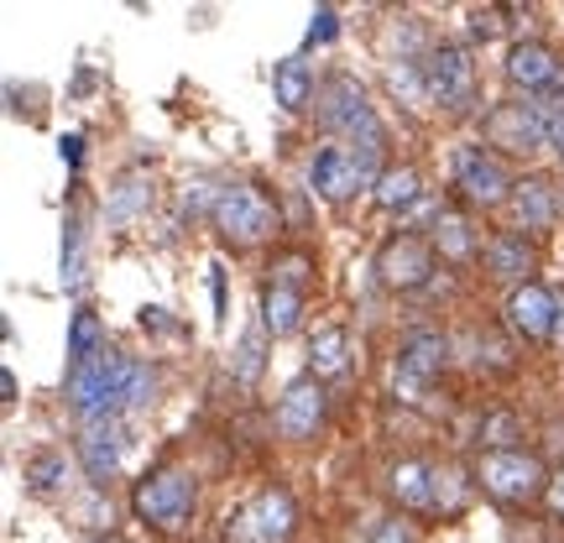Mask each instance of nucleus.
<instances>
[{"label":"nucleus","mask_w":564,"mask_h":543,"mask_svg":"<svg viewBox=\"0 0 564 543\" xmlns=\"http://www.w3.org/2000/svg\"><path fill=\"white\" fill-rule=\"evenodd\" d=\"M549 481L554 476L544 470V460L528 449H481V460H476V486L507 507H528L549 497Z\"/></svg>","instance_id":"obj_1"},{"label":"nucleus","mask_w":564,"mask_h":543,"mask_svg":"<svg viewBox=\"0 0 564 543\" xmlns=\"http://www.w3.org/2000/svg\"><path fill=\"white\" fill-rule=\"evenodd\" d=\"M377 162H382V146H345V141H324L319 152H314V162H308V183H314V194H319V199L345 204L356 188L382 183Z\"/></svg>","instance_id":"obj_2"},{"label":"nucleus","mask_w":564,"mask_h":543,"mask_svg":"<svg viewBox=\"0 0 564 543\" xmlns=\"http://www.w3.org/2000/svg\"><path fill=\"white\" fill-rule=\"evenodd\" d=\"M209 220L230 246H262L282 230L278 204L267 199V188H257V183H225Z\"/></svg>","instance_id":"obj_3"},{"label":"nucleus","mask_w":564,"mask_h":543,"mask_svg":"<svg viewBox=\"0 0 564 543\" xmlns=\"http://www.w3.org/2000/svg\"><path fill=\"white\" fill-rule=\"evenodd\" d=\"M319 121L335 131V137H350V146H382V121L366 100L361 79L350 74H335V79L319 84Z\"/></svg>","instance_id":"obj_4"},{"label":"nucleus","mask_w":564,"mask_h":543,"mask_svg":"<svg viewBox=\"0 0 564 543\" xmlns=\"http://www.w3.org/2000/svg\"><path fill=\"white\" fill-rule=\"evenodd\" d=\"M194 476L188 470H173V465H162V470H147L131 491V507H137V518L147 528H183L188 523V512H194Z\"/></svg>","instance_id":"obj_5"},{"label":"nucleus","mask_w":564,"mask_h":543,"mask_svg":"<svg viewBox=\"0 0 564 543\" xmlns=\"http://www.w3.org/2000/svg\"><path fill=\"white\" fill-rule=\"evenodd\" d=\"M444 361H449V340L440 329H413L403 340V350H398V361H392V398L423 403V392L444 371Z\"/></svg>","instance_id":"obj_6"},{"label":"nucleus","mask_w":564,"mask_h":543,"mask_svg":"<svg viewBox=\"0 0 564 543\" xmlns=\"http://www.w3.org/2000/svg\"><path fill=\"white\" fill-rule=\"evenodd\" d=\"M486 141L502 152H518V158H533L549 146V126L533 110V100H507L497 110H486Z\"/></svg>","instance_id":"obj_7"},{"label":"nucleus","mask_w":564,"mask_h":543,"mask_svg":"<svg viewBox=\"0 0 564 543\" xmlns=\"http://www.w3.org/2000/svg\"><path fill=\"white\" fill-rule=\"evenodd\" d=\"M423 84H429V105L470 110V100H476V63H470L465 47H440L423 63Z\"/></svg>","instance_id":"obj_8"},{"label":"nucleus","mask_w":564,"mask_h":543,"mask_svg":"<svg viewBox=\"0 0 564 543\" xmlns=\"http://www.w3.org/2000/svg\"><path fill=\"white\" fill-rule=\"evenodd\" d=\"M455 188L476 209H497V204L512 199V178H507V167L497 158H486V146H460L455 152Z\"/></svg>","instance_id":"obj_9"},{"label":"nucleus","mask_w":564,"mask_h":543,"mask_svg":"<svg viewBox=\"0 0 564 543\" xmlns=\"http://www.w3.org/2000/svg\"><path fill=\"white\" fill-rule=\"evenodd\" d=\"M377 272H382L387 287H398V293H413V287H423L429 282V272H434V251H429V241L423 236H392V241L377 251Z\"/></svg>","instance_id":"obj_10"},{"label":"nucleus","mask_w":564,"mask_h":543,"mask_svg":"<svg viewBox=\"0 0 564 543\" xmlns=\"http://www.w3.org/2000/svg\"><path fill=\"white\" fill-rule=\"evenodd\" d=\"M554 314H560V298L549 293L544 282H523V287H512V298H507V324H512V335L528 345L554 340Z\"/></svg>","instance_id":"obj_11"},{"label":"nucleus","mask_w":564,"mask_h":543,"mask_svg":"<svg viewBox=\"0 0 564 543\" xmlns=\"http://www.w3.org/2000/svg\"><path fill=\"white\" fill-rule=\"evenodd\" d=\"M507 84H512V89H528V100L554 89V84H564L560 53H554L549 42H518V47L507 53Z\"/></svg>","instance_id":"obj_12"},{"label":"nucleus","mask_w":564,"mask_h":543,"mask_svg":"<svg viewBox=\"0 0 564 543\" xmlns=\"http://www.w3.org/2000/svg\"><path fill=\"white\" fill-rule=\"evenodd\" d=\"M319 419H324V387L314 382V377H299V382L282 392V403H278L282 439H308V434L319 428Z\"/></svg>","instance_id":"obj_13"},{"label":"nucleus","mask_w":564,"mask_h":543,"mask_svg":"<svg viewBox=\"0 0 564 543\" xmlns=\"http://www.w3.org/2000/svg\"><path fill=\"white\" fill-rule=\"evenodd\" d=\"M121 455H126L121 423H95V428H84L79 460H84V470H89V481H110V476L121 470Z\"/></svg>","instance_id":"obj_14"},{"label":"nucleus","mask_w":564,"mask_h":543,"mask_svg":"<svg viewBox=\"0 0 564 543\" xmlns=\"http://www.w3.org/2000/svg\"><path fill=\"white\" fill-rule=\"evenodd\" d=\"M507 209H512V220H518V230H549L554 225V188H549L544 178H518L512 183V199H507Z\"/></svg>","instance_id":"obj_15"},{"label":"nucleus","mask_w":564,"mask_h":543,"mask_svg":"<svg viewBox=\"0 0 564 543\" xmlns=\"http://www.w3.org/2000/svg\"><path fill=\"white\" fill-rule=\"evenodd\" d=\"M481 257H486V272L497 282H518L523 287L528 272H533V251H528L523 236H512V230H502V236H491V241L481 246Z\"/></svg>","instance_id":"obj_16"},{"label":"nucleus","mask_w":564,"mask_h":543,"mask_svg":"<svg viewBox=\"0 0 564 543\" xmlns=\"http://www.w3.org/2000/svg\"><path fill=\"white\" fill-rule=\"evenodd\" d=\"M345 366H350L345 329L340 324H319V329L308 335V377H314V382H329V377H340Z\"/></svg>","instance_id":"obj_17"},{"label":"nucleus","mask_w":564,"mask_h":543,"mask_svg":"<svg viewBox=\"0 0 564 543\" xmlns=\"http://www.w3.org/2000/svg\"><path fill=\"white\" fill-rule=\"evenodd\" d=\"M251 518H257V533H262V543H288V539H293V523H299L293 497H288V491H278V486H267L262 497L251 502Z\"/></svg>","instance_id":"obj_18"},{"label":"nucleus","mask_w":564,"mask_h":543,"mask_svg":"<svg viewBox=\"0 0 564 543\" xmlns=\"http://www.w3.org/2000/svg\"><path fill=\"white\" fill-rule=\"evenodd\" d=\"M272 95H278V105L288 110V116L308 110V100H314V68H308L299 53L282 58L278 68H272Z\"/></svg>","instance_id":"obj_19"},{"label":"nucleus","mask_w":564,"mask_h":543,"mask_svg":"<svg viewBox=\"0 0 564 543\" xmlns=\"http://www.w3.org/2000/svg\"><path fill=\"white\" fill-rule=\"evenodd\" d=\"M262 324L267 335H293L303 324V293H293V287H278V282H267L262 287Z\"/></svg>","instance_id":"obj_20"},{"label":"nucleus","mask_w":564,"mask_h":543,"mask_svg":"<svg viewBox=\"0 0 564 543\" xmlns=\"http://www.w3.org/2000/svg\"><path fill=\"white\" fill-rule=\"evenodd\" d=\"M392 497L403 507H413V512H429V507H434V465L403 460L392 470Z\"/></svg>","instance_id":"obj_21"},{"label":"nucleus","mask_w":564,"mask_h":543,"mask_svg":"<svg viewBox=\"0 0 564 543\" xmlns=\"http://www.w3.org/2000/svg\"><path fill=\"white\" fill-rule=\"evenodd\" d=\"M434 246L444 251V262L476 257V236H470V220H465L460 209H444L440 220H434Z\"/></svg>","instance_id":"obj_22"},{"label":"nucleus","mask_w":564,"mask_h":543,"mask_svg":"<svg viewBox=\"0 0 564 543\" xmlns=\"http://www.w3.org/2000/svg\"><path fill=\"white\" fill-rule=\"evenodd\" d=\"M230 371L241 377L246 387L251 382H262V371H267V324H251L241 340H236V356H230Z\"/></svg>","instance_id":"obj_23"},{"label":"nucleus","mask_w":564,"mask_h":543,"mask_svg":"<svg viewBox=\"0 0 564 543\" xmlns=\"http://www.w3.org/2000/svg\"><path fill=\"white\" fill-rule=\"evenodd\" d=\"M105 329H100V314H89V308H79L74 314V324H68V366H84V361H95L105 350Z\"/></svg>","instance_id":"obj_24"},{"label":"nucleus","mask_w":564,"mask_h":543,"mask_svg":"<svg viewBox=\"0 0 564 543\" xmlns=\"http://www.w3.org/2000/svg\"><path fill=\"white\" fill-rule=\"evenodd\" d=\"M419 199V167H387L382 183H377V204L382 209H408V204Z\"/></svg>","instance_id":"obj_25"},{"label":"nucleus","mask_w":564,"mask_h":543,"mask_svg":"<svg viewBox=\"0 0 564 543\" xmlns=\"http://www.w3.org/2000/svg\"><path fill=\"white\" fill-rule=\"evenodd\" d=\"M63 481H68V460H63V455L42 449V455H32V460H26V486H32L37 497H58Z\"/></svg>","instance_id":"obj_26"},{"label":"nucleus","mask_w":564,"mask_h":543,"mask_svg":"<svg viewBox=\"0 0 564 543\" xmlns=\"http://www.w3.org/2000/svg\"><path fill=\"white\" fill-rule=\"evenodd\" d=\"M141 209H147V183L131 173V178L116 188V199L105 204V215H110V225H126V220H137Z\"/></svg>","instance_id":"obj_27"},{"label":"nucleus","mask_w":564,"mask_h":543,"mask_svg":"<svg viewBox=\"0 0 564 543\" xmlns=\"http://www.w3.org/2000/svg\"><path fill=\"white\" fill-rule=\"evenodd\" d=\"M465 507V476L455 465L434 470V512H460Z\"/></svg>","instance_id":"obj_28"},{"label":"nucleus","mask_w":564,"mask_h":543,"mask_svg":"<svg viewBox=\"0 0 564 543\" xmlns=\"http://www.w3.org/2000/svg\"><path fill=\"white\" fill-rule=\"evenodd\" d=\"M84 282V236L79 220L63 225V287H79Z\"/></svg>","instance_id":"obj_29"},{"label":"nucleus","mask_w":564,"mask_h":543,"mask_svg":"<svg viewBox=\"0 0 564 543\" xmlns=\"http://www.w3.org/2000/svg\"><path fill=\"white\" fill-rule=\"evenodd\" d=\"M272 282L299 293V282H308V257H299V251H293V257H278V262H272Z\"/></svg>","instance_id":"obj_30"},{"label":"nucleus","mask_w":564,"mask_h":543,"mask_svg":"<svg viewBox=\"0 0 564 543\" xmlns=\"http://www.w3.org/2000/svg\"><path fill=\"white\" fill-rule=\"evenodd\" d=\"M225 543H262L251 507H241V512H230V518H225Z\"/></svg>","instance_id":"obj_31"},{"label":"nucleus","mask_w":564,"mask_h":543,"mask_svg":"<svg viewBox=\"0 0 564 543\" xmlns=\"http://www.w3.org/2000/svg\"><path fill=\"white\" fill-rule=\"evenodd\" d=\"M512 434H518V423L507 419V413H497V419L481 423V444L491 439V449H507V439H512Z\"/></svg>","instance_id":"obj_32"},{"label":"nucleus","mask_w":564,"mask_h":543,"mask_svg":"<svg viewBox=\"0 0 564 543\" xmlns=\"http://www.w3.org/2000/svg\"><path fill=\"white\" fill-rule=\"evenodd\" d=\"M502 32V11H470V37H497Z\"/></svg>","instance_id":"obj_33"},{"label":"nucleus","mask_w":564,"mask_h":543,"mask_svg":"<svg viewBox=\"0 0 564 543\" xmlns=\"http://www.w3.org/2000/svg\"><path fill=\"white\" fill-rule=\"evenodd\" d=\"M335 11H329V6H324V11H314V26H308V42H335V32H340V26H335Z\"/></svg>","instance_id":"obj_34"},{"label":"nucleus","mask_w":564,"mask_h":543,"mask_svg":"<svg viewBox=\"0 0 564 543\" xmlns=\"http://www.w3.org/2000/svg\"><path fill=\"white\" fill-rule=\"evenodd\" d=\"M366 543H413V528H403V523H382Z\"/></svg>","instance_id":"obj_35"},{"label":"nucleus","mask_w":564,"mask_h":543,"mask_svg":"<svg viewBox=\"0 0 564 543\" xmlns=\"http://www.w3.org/2000/svg\"><path fill=\"white\" fill-rule=\"evenodd\" d=\"M58 158H63V167H79V162H84V137H79V131L58 141Z\"/></svg>","instance_id":"obj_36"},{"label":"nucleus","mask_w":564,"mask_h":543,"mask_svg":"<svg viewBox=\"0 0 564 543\" xmlns=\"http://www.w3.org/2000/svg\"><path fill=\"white\" fill-rule=\"evenodd\" d=\"M549 512H554V518L564 523V470L554 476V481H549Z\"/></svg>","instance_id":"obj_37"},{"label":"nucleus","mask_w":564,"mask_h":543,"mask_svg":"<svg viewBox=\"0 0 564 543\" xmlns=\"http://www.w3.org/2000/svg\"><path fill=\"white\" fill-rule=\"evenodd\" d=\"M554 340L564 345V298H560V314H554Z\"/></svg>","instance_id":"obj_38"},{"label":"nucleus","mask_w":564,"mask_h":543,"mask_svg":"<svg viewBox=\"0 0 564 543\" xmlns=\"http://www.w3.org/2000/svg\"><path fill=\"white\" fill-rule=\"evenodd\" d=\"M105 543H121V539H105Z\"/></svg>","instance_id":"obj_39"}]
</instances>
